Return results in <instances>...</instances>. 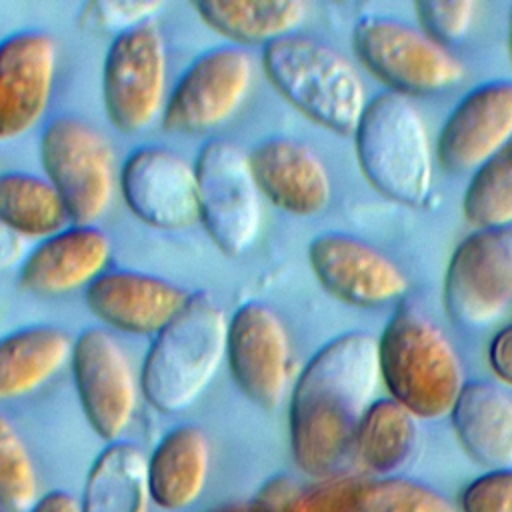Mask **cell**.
Listing matches in <instances>:
<instances>
[{"mask_svg": "<svg viewBox=\"0 0 512 512\" xmlns=\"http://www.w3.org/2000/svg\"><path fill=\"white\" fill-rule=\"evenodd\" d=\"M378 380V342L368 332L340 334L308 360L288 408L290 450L302 474L314 480L338 474Z\"/></svg>", "mask_w": 512, "mask_h": 512, "instance_id": "obj_1", "label": "cell"}, {"mask_svg": "<svg viewBox=\"0 0 512 512\" xmlns=\"http://www.w3.org/2000/svg\"><path fill=\"white\" fill-rule=\"evenodd\" d=\"M228 318L204 292L190 294L184 308L156 334L148 348L140 390L160 412L192 406L226 358Z\"/></svg>", "mask_w": 512, "mask_h": 512, "instance_id": "obj_2", "label": "cell"}, {"mask_svg": "<svg viewBox=\"0 0 512 512\" xmlns=\"http://www.w3.org/2000/svg\"><path fill=\"white\" fill-rule=\"evenodd\" d=\"M378 342L380 380L416 418L448 416L464 388V368L446 334L420 310H394Z\"/></svg>", "mask_w": 512, "mask_h": 512, "instance_id": "obj_3", "label": "cell"}, {"mask_svg": "<svg viewBox=\"0 0 512 512\" xmlns=\"http://www.w3.org/2000/svg\"><path fill=\"white\" fill-rule=\"evenodd\" d=\"M262 64L272 86L306 118L354 134L368 102L356 68L336 48L294 32L266 44Z\"/></svg>", "mask_w": 512, "mask_h": 512, "instance_id": "obj_4", "label": "cell"}, {"mask_svg": "<svg viewBox=\"0 0 512 512\" xmlns=\"http://www.w3.org/2000/svg\"><path fill=\"white\" fill-rule=\"evenodd\" d=\"M364 178L382 196L420 208L432 188V152L426 124L412 100L398 92L374 96L354 130Z\"/></svg>", "mask_w": 512, "mask_h": 512, "instance_id": "obj_5", "label": "cell"}, {"mask_svg": "<svg viewBox=\"0 0 512 512\" xmlns=\"http://www.w3.org/2000/svg\"><path fill=\"white\" fill-rule=\"evenodd\" d=\"M360 62L392 92L428 96L456 86L464 64L426 32L388 16H364L352 30Z\"/></svg>", "mask_w": 512, "mask_h": 512, "instance_id": "obj_6", "label": "cell"}, {"mask_svg": "<svg viewBox=\"0 0 512 512\" xmlns=\"http://www.w3.org/2000/svg\"><path fill=\"white\" fill-rule=\"evenodd\" d=\"M40 160L74 224L88 226L108 210L114 154L94 126L72 116L54 118L42 132Z\"/></svg>", "mask_w": 512, "mask_h": 512, "instance_id": "obj_7", "label": "cell"}, {"mask_svg": "<svg viewBox=\"0 0 512 512\" xmlns=\"http://www.w3.org/2000/svg\"><path fill=\"white\" fill-rule=\"evenodd\" d=\"M194 170L200 222L208 236L226 256L244 254L262 226V194L248 154L230 140H212L198 152Z\"/></svg>", "mask_w": 512, "mask_h": 512, "instance_id": "obj_8", "label": "cell"}, {"mask_svg": "<svg viewBox=\"0 0 512 512\" xmlns=\"http://www.w3.org/2000/svg\"><path fill=\"white\" fill-rule=\"evenodd\" d=\"M166 46L154 20L114 36L102 70V98L112 126L148 130L166 106Z\"/></svg>", "mask_w": 512, "mask_h": 512, "instance_id": "obj_9", "label": "cell"}, {"mask_svg": "<svg viewBox=\"0 0 512 512\" xmlns=\"http://www.w3.org/2000/svg\"><path fill=\"white\" fill-rule=\"evenodd\" d=\"M512 306V226L476 228L450 256L446 314L462 326L494 324Z\"/></svg>", "mask_w": 512, "mask_h": 512, "instance_id": "obj_10", "label": "cell"}, {"mask_svg": "<svg viewBox=\"0 0 512 512\" xmlns=\"http://www.w3.org/2000/svg\"><path fill=\"white\" fill-rule=\"evenodd\" d=\"M254 80L252 56L236 46L202 52L180 76L162 112L174 134H204L224 124L246 100Z\"/></svg>", "mask_w": 512, "mask_h": 512, "instance_id": "obj_11", "label": "cell"}, {"mask_svg": "<svg viewBox=\"0 0 512 512\" xmlns=\"http://www.w3.org/2000/svg\"><path fill=\"white\" fill-rule=\"evenodd\" d=\"M72 374L92 430L114 442L136 410V378L120 344L104 328L82 330L72 346Z\"/></svg>", "mask_w": 512, "mask_h": 512, "instance_id": "obj_12", "label": "cell"}, {"mask_svg": "<svg viewBox=\"0 0 512 512\" xmlns=\"http://www.w3.org/2000/svg\"><path fill=\"white\" fill-rule=\"evenodd\" d=\"M226 358L248 400L276 408L288 388L290 340L282 318L262 302H244L228 318Z\"/></svg>", "mask_w": 512, "mask_h": 512, "instance_id": "obj_13", "label": "cell"}, {"mask_svg": "<svg viewBox=\"0 0 512 512\" xmlns=\"http://www.w3.org/2000/svg\"><path fill=\"white\" fill-rule=\"evenodd\" d=\"M120 190L130 212L148 226L178 230L200 220L194 164L168 148L130 152L120 170Z\"/></svg>", "mask_w": 512, "mask_h": 512, "instance_id": "obj_14", "label": "cell"}, {"mask_svg": "<svg viewBox=\"0 0 512 512\" xmlns=\"http://www.w3.org/2000/svg\"><path fill=\"white\" fill-rule=\"evenodd\" d=\"M308 260L318 282L338 300L376 308L402 298L408 280L400 266L368 242L342 232L316 236Z\"/></svg>", "mask_w": 512, "mask_h": 512, "instance_id": "obj_15", "label": "cell"}, {"mask_svg": "<svg viewBox=\"0 0 512 512\" xmlns=\"http://www.w3.org/2000/svg\"><path fill=\"white\" fill-rule=\"evenodd\" d=\"M58 46L44 30H20L0 42V142L38 124L54 88Z\"/></svg>", "mask_w": 512, "mask_h": 512, "instance_id": "obj_16", "label": "cell"}, {"mask_svg": "<svg viewBox=\"0 0 512 512\" xmlns=\"http://www.w3.org/2000/svg\"><path fill=\"white\" fill-rule=\"evenodd\" d=\"M512 140V80L470 90L446 118L436 158L448 172L480 168Z\"/></svg>", "mask_w": 512, "mask_h": 512, "instance_id": "obj_17", "label": "cell"}, {"mask_svg": "<svg viewBox=\"0 0 512 512\" xmlns=\"http://www.w3.org/2000/svg\"><path fill=\"white\" fill-rule=\"evenodd\" d=\"M248 162L260 194L276 208L294 216H312L330 204V174L308 144L268 138L252 148Z\"/></svg>", "mask_w": 512, "mask_h": 512, "instance_id": "obj_18", "label": "cell"}, {"mask_svg": "<svg viewBox=\"0 0 512 512\" xmlns=\"http://www.w3.org/2000/svg\"><path fill=\"white\" fill-rule=\"evenodd\" d=\"M188 298L178 284L134 270L104 272L86 288L92 314L128 334H158Z\"/></svg>", "mask_w": 512, "mask_h": 512, "instance_id": "obj_19", "label": "cell"}, {"mask_svg": "<svg viewBox=\"0 0 512 512\" xmlns=\"http://www.w3.org/2000/svg\"><path fill=\"white\" fill-rule=\"evenodd\" d=\"M110 238L96 226L76 224L44 238L24 260L18 282L40 296H58L90 286L110 260Z\"/></svg>", "mask_w": 512, "mask_h": 512, "instance_id": "obj_20", "label": "cell"}, {"mask_svg": "<svg viewBox=\"0 0 512 512\" xmlns=\"http://www.w3.org/2000/svg\"><path fill=\"white\" fill-rule=\"evenodd\" d=\"M448 416L462 450L476 464L512 468V398L502 388L466 382Z\"/></svg>", "mask_w": 512, "mask_h": 512, "instance_id": "obj_21", "label": "cell"}, {"mask_svg": "<svg viewBox=\"0 0 512 512\" xmlns=\"http://www.w3.org/2000/svg\"><path fill=\"white\" fill-rule=\"evenodd\" d=\"M210 470V442L202 428L182 424L156 444L148 458L150 500L166 512L190 506L204 490Z\"/></svg>", "mask_w": 512, "mask_h": 512, "instance_id": "obj_22", "label": "cell"}, {"mask_svg": "<svg viewBox=\"0 0 512 512\" xmlns=\"http://www.w3.org/2000/svg\"><path fill=\"white\" fill-rule=\"evenodd\" d=\"M74 342L56 326H26L0 338V404L46 384L70 360Z\"/></svg>", "mask_w": 512, "mask_h": 512, "instance_id": "obj_23", "label": "cell"}, {"mask_svg": "<svg viewBox=\"0 0 512 512\" xmlns=\"http://www.w3.org/2000/svg\"><path fill=\"white\" fill-rule=\"evenodd\" d=\"M82 512H148V458L128 440L110 442L92 462Z\"/></svg>", "mask_w": 512, "mask_h": 512, "instance_id": "obj_24", "label": "cell"}, {"mask_svg": "<svg viewBox=\"0 0 512 512\" xmlns=\"http://www.w3.org/2000/svg\"><path fill=\"white\" fill-rule=\"evenodd\" d=\"M192 8L214 32L264 46L294 34L306 18V4L298 0H202Z\"/></svg>", "mask_w": 512, "mask_h": 512, "instance_id": "obj_25", "label": "cell"}, {"mask_svg": "<svg viewBox=\"0 0 512 512\" xmlns=\"http://www.w3.org/2000/svg\"><path fill=\"white\" fill-rule=\"evenodd\" d=\"M416 416L392 398L374 400L360 420L354 450L360 462L378 476H392L414 454Z\"/></svg>", "mask_w": 512, "mask_h": 512, "instance_id": "obj_26", "label": "cell"}, {"mask_svg": "<svg viewBox=\"0 0 512 512\" xmlns=\"http://www.w3.org/2000/svg\"><path fill=\"white\" fill-rule=\"evenodd\" d=\"M70 220L48 178L28 172L0 174V222L20 238H48Z\"/></svg>", "mask_w": 512, "mask_h": 512, "instance_id": "obj_27", "label": "cell"}, {"mask_svg": "<svg viewBox=\"0 0 512 512\" xmlns=\"http://www.w3.org/2000/svg\"><path fill=\"white\" fill-rule=\"evenodd\" d=\"M462 212L476 228L512 226V140L474 170Z\"/></svg>", "mask_w": 512, "mask_h": 512, "instance_id": "obj_28", "label": "cell"}, {"mask_svg": "<svg viewBox=\"0 0 512 512\" xmlns=\"http://www.w3.org/2000/svg\"><path fill=\"white\" fill-rule=\"evenodd\" d=\"M38 498V474L30 452L14 424L0 412V506L28 512Z\"/></svg>", "mask_w": 512, "mask_h": 512, "instance_id": "obj_29", "label": "cell"}, {"mask_svg": "<svg viewBox=\"0 0 512 512\" xmlns=\"http://www.w3.org/2000/svg\"><path fill=\"white\" fill-rule=\"evenodd\" d=\"M360 512H458L434 488L400 476L364 478L358 492Z\"/></svg>", "mask_w": 512, "mask_h": 512, "instance_id": "obj_30", "label": "cell"}, {"mask_svg": "<svg viewBox=\"0 0 512 512\" xmlns=\"http://www.w3.org/2000/svg\"><path fill=\"white\" fill-rule=\"evenodd\" d=\"M160 8L158 0H94L82 6L78 22L84 30L118 36L152 20Z\"/></svg>", "mask_w": 512, "mask_h": 512, "instance_id": "obj_31", "label": "cell"}, {"mask_svg": "<svg viewBox=\"0 0 512 512\" xmlns=\"http://www.w3.org/2000/svg\"><path fill=\"white\" fill-rule=\"evenodd\" d=\"M362 480V476L338 472L310 486H300L292 502V512H360L358 492Z\"/></svg>", "mask_w": 512, "mask_h": 512, "instance_id": "obj_32", "label": "cell"}, {"mask_svg": "<svg viewBox=\"0 0 512 512\" xmlns=\"http://www.w3.org/2000/svg\"><path fill=\"white\" fill-rule=\"evenodd\" d=\"M414 8L422 32L446 46L466 36L476 4L472 0H420Z\"/></svg>", "mask_w": 512, "mask_h": 512, "instance_id": "obj_33", "label": "cell"}, {"mask_svg": "<svg viewBox=\"0 0 512 512\" xmlns=\"http://www.w3.org/2000/svg\"><path fill=\"white\" fill-rule=\"evenodd\" d=\"M458 512H512V468L474 478L458 496Z\"/></svg>", "mask_w": 512, "mask_h": 512, "instance_id": "obj_34", "label": "cell"}, {"mask_svg": "<svg viewBox=\"0 0 512 512\" xmlns=\"http://www.w3.org/2000/svg\"><path fill=\"white\" fill-rule=\"evenodd\" d=\"M298 488L300 486L286 474L272 476L248 502V512H292Z\"/></svg>", "mask_w": 512, "mask_h": 512, "instance_id": "obj_35", "label": "cell"}, {"mask_svg": "<svg viewBox=\"0 0 512 512\" xmlns=\"http://www.w3.org/2000/svg\"><path fill=\"white\" fill-rule=\"evenodd\" d=\"M488 364L494 376L512 388V324L496 332L488 346Z\"/></svg>", "mask_w": 512, "mask_h": 512, "instance_id": "obj_36", "label": "cell"}, {"mask_svg": "<svg viewBox=\"0 0 512 512\" xmlns=\"http://www.w3.org/2000/svg\"><path fill=\"white\" fill-rule=\"evenodd\" d=\"M28 512H82L80 500L64 490H50L42 494Z\"/></svg>", "mask_w": 512, "mask_h": 512, "instance_id": "obj_37", "label": "cell"}, {"mask_svg": "<svg viewBox=\"0 0 512 512\" xmlns=\"http://www.w3.org/2000/svg\"><path fill=\"white\" fill-rule=\"evenodd\" d=\"M22 252H24L22 238L14 230H10L6 224L0 222V272L16 264Z\"/></svg>", "mask_w": 512, "mask_h": 512, "instance_id": "obj_38", "label": "cell"}, {"mask_svg": "<svg viewBox=\"0 0 512 512\" xmlns=\"http://www.w3.org/2000/svg\"><path fill=\"white\" fill-rule=\"evenodd\" d=\"M210 512H248V504H242V502H234V504H224V506H218Z\"/></svg>", "mask_w": 512, "mask_h": 512, "instance_id": "obj_39", "label": "cell"}, {"mask_svg": "<svg viewBox=\"0 0 512 512\" xmlns=\"http://www.w3.org/2000/svg\"><path fill=\"white\" fill-rule=\"evenodd\" d=\"M508 52L512 60V8H510V18H508Z\"/></svg>", "mask_w": 512, "mask_h": 512, "instance_id": "obj_40", "label": "cell"}, {"mask_svg": "<svg viewBox=\"0 0 512 512\" xmlns=\"http://www.w3.org/2000/svg\"><path fill=\"white\" fill-rule=\"evenodd\" d=\"M0 512H6V510H4V508H2V506H0Z\"/></svg>", "mask_w": 512, "mask_h": 512, "instance_id": "obj_41", "label": "cell"}]
</instances>
